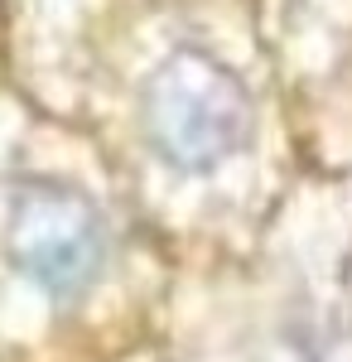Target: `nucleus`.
<instances>
[{"label": "nucleus", "instance_id": "f257e3e1", "mask_svg": "<svg viewBox=\"0 0 352 362\" xmlns=\"http://www.w3.org/2000/svg\"><path fill=\"white\" fill-rule=\"evenodd\" d=\"M140 121L150 145L169 165L203 174L246 145L251 97L227 63H217L203 49H179L150 73Z\"/></svg>", "mask_w": 352, "mask_h": 362}, {"label": "nucleus", "instance_id": "f03ea898", "mask_svg": "<svg viewBox=\"0 0 352 362\" xmlns=\"http://www.w3.org/2000/svg\"><path fill=\"white\" fill-rule=\"evenodd\" d=\"M10 256L34 285L58 300L82 295L107 256V232L92 198L68 184H29L10 213Z\"/></svg>", "mask_w": 352, "mask_h": 362}, {"label": "nucleus", "instance_id": "7ed1b4c3", "mask_svg": "<svg viewBox=\"0 0 352 362\" xmlns=\"http://www.w3.org/2000/svg\"><path fill=\"white\" fill-rule=\"evenodd\" d=\"M348 290H352V266H348Z\"/></svg>", "mask_w": 352, "mask_h": 362}]
</instances>
